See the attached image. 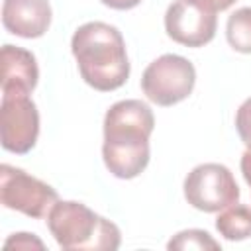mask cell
Wrapping results in <instances>:
<instances>
[{
    "instance_id": "obj_1",
    "label": "cell",
    "mask_w": 251,
    "mask_h": 251,
    "mask_svg": "<svg viewBox=\"0 0 251 251\" xmlns=\"http://www.w3.org/2000/svg\"><path fill=\"white\" fill-rule=\"evenodd\" d=\"M155 127L151 108L141 100H120L104 116L102 159L124 180L139 176L149 165V137Z\"/></svg>"
},
{
    "instance_id": "obj_2",
    "label": "cell",
    "mask_w": 251,
    "mask_h": 251,
    "mask_svg": "<svg viewBox=\"0 0 251 251\" xmlns=\"http://www.w3.org/2000/svg\"><path fill=\"white\" fill-rule=\"evenodd\" d=\"M82 80L100 92H110L129 78L126 41L118 27L104 22L82 24L71 39Z\"/></svg>"
},
{
    "instance_id": "obj_3",
    "label": "cell",
    "mask_w": 251,
    "mask_h": 251,
    "mask_svg": "<svg viewBox=\"0 0 251 251\" xmlns=\"http://www.w3.org/2000/svg\"><path fill=\"white\" fill-rule=\"evenodd\" d=\"M47 227L67 251H114L122 243L120 227L82 202L57 200L47 214Z\"/></svg>"
},
{
    "instance_id": "obj_4",
    "label": "cell",
    "mask_w": 251,
    "mask_h": 251,
    "mask_svg": "<svg viewBox=\"0 0 251 251\" xmlns=\"http://www.w3.org/2000/svg\"><path fill=\"white\" fill-rule=\"evenodd\" d=\"M196 82L194 65L180 55L167 53L147 65L141 76L143 94L157 106H175L186 100Z\"/></svg>"
},
{
    "instance_id": "obj_5",
    "label": "cell",
    "mask_w": 251,
    "mask_h": 251,
    "mask_svg": "<svg viewBox=\"0 0 251 251\" xmlns=\"http://www.w3.org/2000/svg\"><path fill=\"white\" fill-rule=\"evenodd\" d=\"M184 198L200 212H220L239 200V186L226 165L204 163L184 178Z\"/></svg>"
},
{
    "instance_id": "obj_6",
    "label": "cell",
    "mask_w": 251,
    "mask_h": 251,
    "mask_svg": "<svg viewBox=\"0 0 251 251\" xmlns=\"http://www.w3.org/2000/svg\"><path fill=\"white\" fill-rule=\"evenodd\" d=\"M0 200L8 210L41 220L57 204L59 194L47 182L4 163L0 167Z\"/></svg>"
},
{
    "instance_id": "obj_7",
    "label": "cell",
    "mask_w": 251,
    "mask_h": 251,
    "mask_svg": "<svg viewBox=\"0 0 251 251\" xmlns=\"http://www.w3.org/2000/svg\"><path fill=\"white\" fill-rule=\"evenodd\" d=\"M39 137V112L29 94H2L0 139L10 153L31 151Z\"/></svg>"
},
{
    "instance_id": "obj_8",
    "label": "cell",
    "mask_w": 251,
    "mask_h": 251,
    "mask_svg": "<svg viewBox=\"0 0 251 251\" xmlns=\"http://www.w3.org/2000/svg\"><path fill=\"white\" fill-rule=\"evenodd\" d=\"M218 18L186 0H176L167 8L165 31L167 35L186 47H204L216 35Z\"/></svg>"
},
{
    "instance_id": "obj_9",
    "label": "cell",
    "mask_w": 251,
    "mask_h": 251,
    "mask_svg": "<svg viewBox=\"0 0 251 251\" xmlns=\"http://www.w3.org/2000/svg\"><path fill=\"white\" fill-rule=\"evenodd\" d=\"M51 16L47 0H4L2 4L4 27L25 39L41 37L51 25Z\"/></svg>"
},
{
    "instance_id": "obj_10",
    "label": "cell",
    "mask_w": 251,
    "mask_h": 251,
    "mask_svg": "<svg viewBox=\"0 0 251 251\" xmlns=\"http://www.w3.org/2000/svg\"><path fill=\"white\" fill-rule=\"evenodd\" d=\"M2 94H29L37 86L39 69L31 51L6 43L0 53Z\"/></svg>"
},
{
    "instance_id": "obj_11",
    "label": "cell",
    "mask_w": 251,
    "mask_h": 251,
    "mask_svg": "<svg viewBox=\"0 0 251 251\" xmlns=\"http://www.w3.org/2000/svg\"><path fill=\"white\" fill-rule=\"evenodd\" d=\"M216 229L227 241H243L251 237V208L247 204H229L216 218Z\"/></svg>"
},
{
    "instance_id": "obj_12",
    "label": "cell",
    "mask_w": 251,
    "mask_h": 251,
    "mask_svg": "<svg viewBox=\"0 0 251 251\" xmlns=\"http://www.w3.org/2000/svg\"><path fill=\"white\" fill-rule=\"evenodd\" d=\"M226 37L237 53H251V6L239 8L227 18Z\"/></svg>"
},
{
    "instance_id": "obj_13",
    "label": "cell",
    "mask_w": 251,
    "mask_h": 251,
    "mask_svg": "<svg viewBox=\"0 0 251 251\" xmlns=\"http://www.w3.org/2000/svg\"><path fill=\"white\" fill-rule=\"evenodd\" d=\"M169 249H220V243L204 229L178 231L169 243Z\"/></svg>"
},
{
    "instance_id": "obj_14",
    "label": "cell",
    "mask_w": 251,
    "mask_h": 251,
    "mask_svg": "<svg viewBox=\"0 0 251 251\" xmlns=\"http://www.w3.org/2000/svg\"><path fill=\"white\" fill-rule=\"evenodd\" d=\"M235 129H237L241 141L245 143V147L251 149V98H247L239 106V110L235 114Z\"/></svg>"
},
{
    "instance_id": "obj_15",
    "label": "cell",
    "mask_w": 251,
    "mask_h": 251,
    "mask_svg": "<svg viewBox=\"0 0 251 251\" xmlns=\"http://www.w3.org/2000/svg\"><path fill=\"white\" fill-rule=\"evenodd\" d=\"M4 247L10 249V247H16V249H43V241L37 239L33 233H12L6 241H4Z\"/></svg>"
},
{
    "instance_id": "obj_16",
    "label": "cell",
    "mask_w": 251,
    "mask_h": 251,
    "mask_svg": "<svg viewBox=\"0 0 251 251\" xmlns=\"http://www.w3.org/2000/svg\"><path fill=\"white\" fill-rule=\"evenodd\" d=\"M186 2L198 6V8L206 10V12L218 14V12H224V10H227L229 6H233L237 0H186Z\"/></svg>"
},
{
    "instance_id": "obj_17",
    "label": "cell",
    "mask_w": 251,
    "mask_h": 251,
    "mask_svg": "<svg viewBox=\"0 0 251 251\" xmlns=\"http://www.w3.org/2000/svg\"><path fill=\"white\" fill-rule=\"evenodd\" d=\"M100 2L114 10H131L137 4H141V0H100Z\"/></svg>"
},
{
    "instance_id": "obj_18",
    "label": "cell",
    "mask_w": 251,
    "mask_h": 251,
    "mask_svg": "<svg viewBox=\"0 0 251 251\" xmlns=\"http://www.w3.org/2000/svg\"><path fill=\"white\" fill-rule=\"evenodd\" d=\"M241 173H243L245 182H247L249 188H251V149H247V151L241 155Z\"/></svg>"
}]
</instances>
